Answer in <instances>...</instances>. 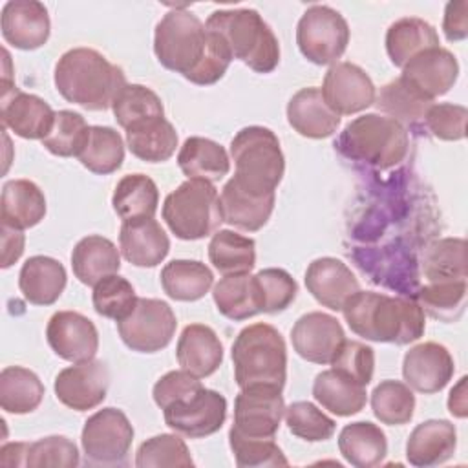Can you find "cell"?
Returning a JSON list of instances; mask_svg holds the SVG:
<instances>
[{
    "label": "cell",
    "instance_id": "obj_42",
    "mask_svg": "<svg viewBox=\"0 0 468 468\" xmlns=\"http://www.w3.org/2000/svg\"><path fill=\"white\" fill-rule=\"evenodd\" d=\"M79 161L84 168L99 176L115 172L124 161L122 137L110 126H90V135L79 154Z\"/></svg>",
    "mask_w": 468,
    "mask_h": 468
},
{
    "label": "cell",
    "instance_id": "obj_18",
    "mask_svg": "<svg viewBox=\"0 0 468 468\" xmlns=\"http://www.w3.org/2000/svg\"><path fill=\"white\" fill-rule=\"evenodd\" d=\"M455 364L450 351L437 342L413 346L402 360V377L406 384L419 393H437L453 377Z\"/></svg>",
    "mask_w": 468,
    "mask_h": 468
},
{
    "label": "cell",
    "instance_id": "obj_33",
    "mask_svg": "<svg viewBox=\"0 0 468 468\" xmlns=\"http://www.w3.org/2000/svg\"><path fill=\"white\" fill-rule=\"evenodd\" d=\"M212 298L218 311L234 322H241L263 313L256 276H250L249 272L223 276L214 285Z\"/></svg>",
    "mask_w": 468,
    "mask_h": 468
},
{
    "label": "cell",
    "instance_id": "obj_23",
    "mask_svg": "<svg viewBox=\"0 0 468 468\" xmlns=\"http://www.w3.org/2000/svg\"><path fill=\"white\" fill-rule=\"evenodd\" d=\"M119 250L135 267L159 265L168 250L170 239L154 218L122 221L119 230Z\"/></svg>",
    "mask_w": 468,
    "mask_h": 468
},
{
    "label": "cell",
    "instance_id": "obj_4",
    "mask_svg": "<svg viewBox=\"0 0 468 468\" xmlns=\"http://www.w3.org/2000/svg\"><path fill=\"white\" fill-rule=\"evenodd\" d=\"M205 27L223 38L232 58L241 60L256 73H271L280 64L278 38L256 9L214 11Z\"/></svg>",
    "mask_w": 468,
    "mask_h": 468
},
{
    "label": "cell",
    "instance_id": "obj_26",
    "mask_svg": "<svg viewBox=\"0 0 468 468\" xmlns=\"http://www.w3.org/2000/svg\"><path fill=\"white\" fill-rule=\"evenodd\" d=\"M287 121L294 132L309 139H325L340 126V115L327 106L320 88L314 86L302 88L291 97Z\"/></svg>",
    "mask_w": 468,
    "mask_h": 468
},
{
    "label": "cell",
    "instance_id": "obj_1",
    "mask_svg": "<svg viewBox=\"0 0 468 468\" xmlns=\"http://www.w3.org/2000/svg\"><path fill=\"white\" fill-rule=\"evenodd\" d=\"M349 329L371 342L406 346L424 335V311L415 300L356 291L342 307Z\"/></svg>",
    "mask_w": 468,
    "mask_h": 468
},
{
    "label": "cell",
    "instance_id": "obj_54",
    "mask_svg": "<svg viewBox=\"0 0 468 468\" xmlns=\"http://www.w3.org/2000/svg\"><path fill=\"white\" fill-rule=\"evenodd\" d=\"M261 296L263 313L274 314L285 311L296 298L298 285L283 269H263L254 274Z\"/></svg>",
    "mask_w": 468,
    "mask_h": 468
},
{
    "label": "cell",
    "instance_id": "obj_44",
    "mask_svg": "<svg viewBox=\"0 0 468 468\" xmlns=\"http://www.w3.org/2000/svg\"><path fill=\"white\" fill-rule=\"evenodd\" d=\"M424 276L428 282L466 280V241L461 238H442L424 252Z\"/></svg>",
    "mask_w": 468,
    "mask_h": 468
},
{
    "label": "cell",
    "instance_id": "obj_6",
    "mask_svg": "<svg viewBox=\"0 0 468 468\" xmlns=\"http://www.w3.org/2000/svg\"><path fill=\"white\" fill-rule=\"evenodd\" d=\"M232 179L256 196L274 194L285 172V157L276 133L265 126L241 128L230 141Z\"/></svg>",
    "mask_w": 468,
    "mask_h": 468
},
{
    "label": "cell",
    "instance_id": "obj_38",
    "mask_svg": "<svg viewBox=\"0 0 468 468\" xmlns=\"http://www.w3.org/2000/svg\"><path fill=\"white\" fill-rule=\"evenodd\" d=\"M112 205L122 221L154 218L159 205L157 185L144 174H128L117 183Z\"/></svg>",
    "mask_w": 468,
    "mask_h": 468
},
{
    "label": "cell",
    "instance_id": "obj_57",
    "mask_svg": "<svg viewBox=\"0 0 468 468\" xmlns=\"http://www.w3.org/2000/svg\"><path fill=\"white\" fill-rule=\"evenodd\" d=\"M442 31L450 42L464 40L468 37V2L466 0L446 4Z\"/></svg>",
    "mask_w": 468,
    "mask_h": 468
},
{
    "label": "cell",
    "instance_id": "obj_37",
    "mask_svg": "<svg viewBox=\"0 0 468 468\" xmlns=\"http://www.w3.org/2000/svg\"><path fill=\"white\" fill-rule=\"evenodd\" d=\"M212 283V271L197 260H172L161 271L163 291L177 302H196L203 298Z\"/></svg>",
    "mask_w": 468,
    "mask_h": 468
},
{
    "label": "cell",
    "instance_id": "obj_5",
    "mask_svg": "<svg viewBox=\"0 0 468 468\" xmlns=\"http://www.w3.org/2000/svg\"><path fill=\"white\" fill-rule=\"evenodd\" d=\"M408 146L406 128L378 113H366L353 119L335 143V148L344 157L380 170L404 161Z\"/></svg>",
    "mask_w": 468,
    "mask_h": 468
},
{
    "label": "cell",
    "instance_id": "obj_19",
    "mask_svg": "<svg viewBox=\"0 0 468 468\" xmlns=\"http://www.w3.org/2000/svg\"><path fill=\"white\" fill-rule=\"evenodd\" d=\"M55 113L38 95L20 91L16 86L2 88V122L22 139H44L53 128Z\"/></svg>",
    "mask_w": 468,
    "mask_h": 468
},
{
    "label": "cell",
    "instance_id": "obj_48",
    "mask_svg": "<svg viewBox=\"0 0 468 468\" xmlns=\"http://www.w3.org/2000/svg\"><path fill=\"white\" fill-rule=\"evenodd\" d=\"M137 468H161V466H194L188 446L177 433H161L144 441L135 453Z\"/></svg>",
    "mask_w": 468,
    "mask_h": 468
},
{
    "label": "cell",
    "instance_id": "obj_60",
    "mask_svg": "<svg viewBox=\"0 0 468 468\" xmlns=\"http://www.w3.org/2000/svg\"><path fill=\"white\" fill-rule=\"evenodd\" d=\"M29 442H7L0 450V463L4 466H26V453Z\"/></svg>",
    "mask_w": 468,
    "mask_h": 468
},
{
    "label": "cell",
    "instance_id": "obj_17",
    "mask_svg": "<svg viewBox=\"0 0 468 468\" xmlns=\"http://www.w3.org/2000/svg\"><path fill=\"white\" fill-rule=\"evenodd\" d=\"M344 340L346 333L340 322L322 311L300 316L291 329L294 351L313 364H331Z\"/></svg>",
    "mask_w": 468,
    "mask_h": 468
},
{
    "label": "cell",
    "instance_id": "obj_8",
    "mask_svg": "<svg viewBox=\"0 0 468 468\" xmlns=\"http://www.w3.org/2000/svg\"><path fill=\"white\" fill-rule=\"evenodd\" d=\"M208 49L205 24L188 9H172L157 22L154 53L161 66L188 79Z\"/></svg>",
    "mask_w": 468,
    "mask_h": 468
},
{
    "label": "cell",
    "instance_id": "obj_20",
    "mask_svg": "<svg viewBox=\"0 0 468 468\" xmlns=\"http://www.w3.org/2000/svg\"><path fill=\"white\" fill-rule=\"evenodd\" d=\"M2 37L16 49L31 51L42 48L51 31L49 15L37 0H11L2 7Z\"/></svg>",
    "mask_w": 468,
    "mask_h": 468
},
{
    "label": "cell",
    "instance_id": "obj_43",
    "mask_svg": "<svg viewBox=\"0 0 468 468\" xmlns=\"http://www.w3.org/2000/svg\"><path fill=\"white\" fill-rule=\"evenodd\" d=\"M420 309L439 322H457L466 307V280L428 282L417 294Z\"/></svg>",
    "mask_w": 468,
    "mask_h": 468
},
{
    "label": "cell",
    "instance_id": "obj_22",
    "mask_svg": "<svg viewBox=\"0 0 468 468\" xmlns=\"http://www.w3.org/2000/svg\"><path fill=\"white\" fill-rule=\"evenodd\" d=\"M305 287L313 298L331 311H342L349 296L360 291L356 276L338 258L324 256L309 263L305 271Z\"/></svg>",
    "mask_w": 468,
    "mask_h": 468
},
{
    "label": "cell",
    "instance_id": "obj_34",
    "mask_svg": "<svg viewBox=\"0 0 468 468\" xmlns=\"http://www.w3.org/2000/svg\"><path fill=\"white\" fill-rule=\"evenodd\" d=\"M124 132L128 150L146 163L168 161L177 148V132L165 117L141 121Z\"/></svg>",
    "mask_w": 468,
    "mask_h": 468
},
{
    "label": "cell",
    "instance_id": "obj_9",
    "mask_svg": "<svg viewBox=\"0 0 468 468\" xmlns=\"http://www.w3.org/2000/svg\"><path fill=\"white\" fill-rule=\"evenodd\" d=\"M296 44L300 53L316 66L335 64L349 44L346 18L329 5H311L298 20Z\"/></svg>",
    "mask_w": 468,
    "mask_h": 468
},
{
    "label": "cell",
    "instance_id": "obj_45",
    "mask_svg": "<svg viewBox=\"0 0 468 468\" xmlns=\"http://www.w3.org/2000/svg\"><path fill=\"white\" fill-rule=\"evenodd\" d=\"M373 415L388 426H402L413 419L415 395L400 380H382L371 393Z\"/></svg>",
    "mask_w": 468,
    "mask_h": 468
},
{
    "label": "cell",
    "instance_id": "obj_51",
    "mask_svg": "<svg viewBox=\"0 0 468 468\" xmlns=\"http://www.w3.org/2000/svg\"><path fill=\"white\" fill-rule=\"evenodd\" d=\"M229 444L239 468H263V466H287L280 446L274 439H250L229 431Z\"/></svg>",
    "mask_w": 468,
    "mask_h": 468
},
{
    "label": "cell",
    "instance_id": "obj_28",
    "mask_svg": "<svg viewBox=\"0 0 468 468\" xmlns=\"http://www.w3.org/2000/svg\"><path fill=\"white\" fill-rule=\"evenodd\" d=\"M66 269L51 256H31L18 274L22 296L33 305L55 303L66 287Z\"/></svg>",
    "mask_w": 468,
    "mask_h": 468
},
{
    "label": "cell",
    "instance_id": "obj_30",
    "mask_svg": "<svg viewBox=\"0 0 468 468\" xmlns=\"http://www.w3.org/2000/svg\"><path fill=\"white\" fill-rule=\"evenodd\" d=\"M46 216V197L40 186L29 179H11L2 188L0 219L13 229H31Z\"/></svg>",
    "mask_w": 468,
    "mask_h": 468
},
{
    "label": "cell",
    "instance_id": "obj_10",
    "mask_svg": "<svg viewBox=\"0 0 468 468\" xmlns=\"http://www.w3.org/2000/svg\"><path fill=\"white\" fill-rule=\"evenodd\" d=\"M133 441V426L124 411L102 408L84 422L80 442L86 464L119 466L126 463Z\"/></svg>",
    "mask_w": 468,
    "mask_h": 468
},
{
    "label": "cell",
    "instance_id": "obj_2",
    "mask_svg": "<svg viewBox=\"0 0 468 468\" xmlns=\"http://www.w3.org/2000/svg\"><path fill=\"white\" fill-rule=\"evenodd\" d=\"M53 80L68 102L91 112L112 108L126 86L124 71L91 48L68 49L55 64Z\"/></svg>",
    "mask_w": 468,
    "mask_h": 468
},
{
    "label": "cell",
    "instance_id": "obj_24",
    "mask_svg": "<svg viewBox=\"0 0 468 468\" xmlns=\"http://www.w3.org/2000/svg\"><path fill=\"white\" fill-rule=\"evenodd\" d=\"M457 448V430L450 420L430 419L413 428L406 442V459L419 468L446 463Z\"/></svg>",
    "mask_w": 468,
    "mask_h": 468
},
{
    "label": "cell",
    "instance_id": "obj_39",
    "mask_svg": "<svg viewBox=\"0 0 468 468\" xmlns=\"http://www.w3.org/2000/svg\"><path fill=\"white\" fill-rule=\"evenodd\" d=\"M44 399V384L27 367L7 366L0 373V406L7 413L35 411Z\"/></svg>",
    "mask_w": 468,
    "mask_h": 468
},
{
    "label": "cell",
    "instance_id": "obj_3",
    "mask_svg": "<svg viewBox=\"0 0 468 468\" xmlns=\"http://www.w3.org/2000/svg\"><path fill=\"white\" fill-rule=\"evenodd\" d=\"M234 380L239 389L267 386L283 389L287 378V347L282 333L263 322L243 327L232 344Z\"/></svg>",
    "mask_w": 468,
    "mask_h": 468
},
{
    "label": "cell",
    "instance_id": "obj_32",
    "mask_svg": "<svg viewBox=\"0 0 468 468\" xmlns=\"http://www.w3.org/2000/svg\"><path fill=\"white\" fill-rule=\"evenodd\" d=\"M437 46L439 35L435 27L417 16L399 18L386 31L388 57L400 69L419 53Z\"/></svg>",
    "mask_w": 468,
    "mask_h": 468
},
{
    "label": "cell",
    "instance_id": "obj_47",
    "mask_svg": "<svg viewBox=\"0 0 468 468\" xmlns=\"http://www.w3.org/2000/svg\"><path fill=\"white\" fill-rule=\"evenodd\" d=\"M90 135L86 119L73 110H60L55 113V122L42 146L57 157H79Z\"/></svg>",
    "mask_w": 468,
    "mask_h": 468
},
{
    "label": "cell",
    "instance_id": "obj_14",
    "mask_svg": "<svg viewBox=\"0 0 468 468\" xmlns=\"http://www.w3.org/2000/svg\"><path fill=\"white\" fill-rule=\"evenodd\" d=\"M324 101L336 115H353L375 104L377 90L369 75L353 62L329 66L320 88Z\"/></svg>",
    "mask_w": 468,
    "mask_h": 468
},
{
    "label": "cell",
    "instance_id": "obj_59",
    "mask_svg": "<svg viewBox=\"0 0 468 468\" xmlns=\"http://www.w3.org/2000/svg\"><path fill=\"white\" fill-rule=\"evenodd\" d=\"M466 377H461V380L452 388L450 397H448V410L452 415L464 419L468 410H466Z\"/></svg>",
    "mask_w": 468,
    "mask_h": 468
},
{
    "label": "cell",
    "instance_id": "obj_53",
    "mask_svg": "<svg viewBox=\"0 0 468 468\" xmlns=\"http://www.w3.org/2000/svg\"><path fill=\"white\" fill-rule=\"evenodd\" d=\"M331 369H335L342 377L366 388L373 378L375 353L364 342L344 340L335 358L331 360Z\"/></svg>",
    "mask_w": 468,
    "mask_h": 468
},
{
    "label": "cell",
    "instance_id": "obj_41",
    "mask_svg": "<svg viewBox=\"0 0 468 468\" xmlns=\"http://www.w3.org/2000/svg\"><path fill=\"white\" fill-rule=\"evenodd\" d=\"M208 260L223 276L250 272L256 265V243L229 229L216 230L208 243Z\"/></svg>",
    "mask_w": 468,
    "mask_h": 468
},
{
    "label": "cell",
    "instance_id": "obj_40",
    "mask_svg": "<svg viewBox=\"0 0 468 468\" xmlns=\"http://www.w3.org/2000/svg\"><path fill=\"white\" fill-rule=\"evenodd\" d=\"M375 104L382 113H386V117L397 121L406 128L422 122L433 101L426 99L411 84L399 77L380 88Z\"/></svg>",
    "mask_w": 468,
    "mask_h": 468
},
{
    "label": "cell",
    "instance_id": "obj_11",
    "mask_svg": "<svg viewBox=\"0 0 468 468\" xmlns=\"http://www.w3.org/2000/svg\"><path fill=\"white\" fill-rule=\"evenodd\" d=\"M177 320L172 307L157 298H137L133 311L117 322L121 340L137 353L165 349L176 333Z\"/></svg>",
    "mask_w": 468,
    "mask_h": 468
},
{
    "label": "cell",
    "instance_id": "obj_36",
    "mask_svg": "<svg viewBox=\"0 0 468 468\" xmlns=\"http://www.w3.org/2000/svg\"><path fill=\"white\" fill-rule=\"evenodd\" d=\"M314 400L336 417H351L366 406L367 393L364 386L342 377L335 369H325L313 382Z\"/></svg>",
    "mask_w": 468,
    "mask_h": 468
},
{
    "label": "cell",
    "instance_id": "obj_56",
    "mask_svg": "<svg viewBox=\"0 0 468 468\" xmlns=\"http://www.w3.org/2000/svg\"><path fill=\"white\" fill-rule=\"evenodd\" d=\"M203 388L205 386L201 384V380L197 377H194L188 371L181 369V371H168L166 375H163L154 384L152 395H154V402L161 410H165L172 402L186 399V397L197 393Z\"/></svg>",
    "mask_w": 468,
    "mask_h": 468
},
{
    "label": "cell",
    "instance_id": "obj_7",
    "mask_svg": "<svg viewBox=\"0 0 468 468\" xmlns=\"http://www.w3.org/2000/svg\"><path fill=\"white\" fill-rule=\"evenodd\" d=\"M161 214L170 232L185 241L214 234L223 221L218 190L203 179L183 181L165 197Z\"/></svg>",
    "mask_w": 468,
    "mask_h": 468
},
{
    "label": "cell",
    "instance_id": "obj_52",
    "mask_svg": "<svg viewBox=\"0 0 468 468\" xmlns=\"http://www.w3.org/2000/svg\"><path fill=\"white\" fill-rule=\"evenodd\" d=\"M79 464V450L75 442L64 435L42 437L27 444L26 466L29 468H75Z\"/></svg>",
    "mask_w": 468,
    "mask_h": 468
},
{
    "label": "cell",
    "instance_id": "obj_55",
    "mask_svg": "<svg viewBox=\"0 0 468 468\" xmlns=\"http://www.w3.org/2000/svg\"><path fill=\"white\" fill-rule=\"evenodd\" d=\"M468 110L461 104H431L424 115L426 130L441 141H461L466 135Z\"/></svg>",
    "mask_w": 468,
    "mask_h": 468
},
{
    "label": "cell",
    "instance_id": "obj_50",
    "mask_svg": "<svg viewBox=\"0 0 468 468\" xmlns=\"http://www.w3.org/2000/svg\"><path fill=\"white\" fill-rule=\"evenodd\" d=\"M285 422L292 435L307 442H322L335 435L336 422L313 402L298 400L285 408Z\"/></svg>",
    "mask_w": 468,
    "mask_h": 468
},
{
    "label": "cell",
    "instance_id": "obj_21",
    "mask_svg": "<svg viewBox=\"0 0 468 468\" xmlns=\"http://www.w3.org/2000/svg\"><path fill=\"white\" fill-rule=\"evenodd\" d=\"M400 77L426 99L433 101L453 88L459 77V62L452 51L437 46L413 57L402 68Z\"/></svg>",
    "mask_w": 468,
    "mask_h": 468
},
{
    "label": "cell",
    "instance_id": "obj_35",
    "mask_svg": "<svg viewBox=\"0 0 468 468\" xmlns=\"http://www.w3.org/2000/svg\"><path fill=\"white\" fill-rule=\"evenodd\" d=\"M338 450L342 457L356 468H373L380 464L388 453L386 433L369 420L351 422L338 435Z\"/></svg>",
    "mask_w": 468,
    "mask_h": 468
},
{
    "label": "cell",
    "instance_id": "obj_13",
    "mask_svg": "<svg viewBox=\"0 0 468 468\" xmlns=\"http://www.w3.org/2000/svg\"><path fill=\"white\" fill-rule=\"evenodd\" d=\"M170 430L190 439L208 437L223 426L227 419V400L219 391L203 388L197 393L172 402L163 410Z\"/></svg>",
    "mask_w": 468,
    "mask_h": 468
},
{
    "label": "cell",
    "instance_id": "obj_58",
    "mask_svg": "<svg viewBox=\"0 0 468 468\" xmlns=\"http://www.w3.org/2000/svg\"><path fill=\"white\" fill-rule=\"evenodd\" d=\"M24 241L20 229L2 225V269L11 267L22 256Z\"/></svg>",
    "mask_w": 468,
    "mask_h": 468
},
{
    "label": "cell",
    "instance_id": "obj_15",
    "mask_svg": "<svg viewBox=\"0 0 468 468\" xmlns=\"http://www.w3.org/2000/svg\"><path fill=\"white\" fill-rule=\"evenodd\" d=\"M108 386L110 371L101 360H88L64 367L58 371L53 384L57 399L75 411L97 408L106 399Z\"/></svg>",
    "mask_w": 468,
    "mask_h": 468
},
{
    "label": "cell",
    "instance_id": "obj_31",
    "mask_svg": "<svg viewBox=\"0 0 468 468\" xmlns=\"http://www.w3.org/2000/svg\"><path fill=\"white\" fill-rule=\"evenodd\" d=\"M177 165L188 179L216 183L230 172L227 150L207 137H188L177 154Z\"/></svg>",
    "mask_w": 468,
    "mask_h": 468
},
{
    "label": "cell",
    "instance_id": "obj_25",
    "mask_svg": "<svg viewBox=\"0 0 468 468\" xmlns=\"http://www.w3.org/2000/svg\"><path fill=\"white\" fill-rule=\"evenodd\" d=\"M176 356L181 369L197 378L210 377L223 362V344L216 331L205 324H190L183 329Z\"/></svg>",
    "mask_w": 468,
    "mask_h": 468
},
{
    "label": "cell",
    "instance_id": "obj_12",
    "mask_svg": "<svg viewBox=\"0 0 468 468\" xmlns=\"http://www.w3.org/2000/svg\"><path fill=\"white\" fill-rule=\"evenodd\" d=\"M285 402L282 391L267 386L243 388L234 400V422L230 431L250 439H274Z\"/></svg>",
    "mask_w": 468,
    "mask_h": 468
},
{
    "label": "cell",
    "instance_id": "obj_49",
    "mask_svg": "<svg viewBox=\"0 0 468 468\" xmlns=\"http://www.w3.org/2000/svg\"><path fill=\"white\" fill-rule=\"evenodd\" d=\"M91 300L97 314L119 322L133 311L137 303V294L133 285L126 278L112 274L93 285Z\"/></svg>",
    "mask_w": 468,
    "mask_h": 468
},
{
    "label": "cell",
    "instance_id": "obj_46",
    "mask_svg": "<svg viewBox=\"0 0 468 468\" xmlns=\"http://www.w3.org/2000/svg\"><path fill=\"white\" fill-rule=\"evenodd\" d=\"M112 110L117 124L124 130L152 117H165L159 95L143 84H126L113 101Z\"/></svg>",
    "mask_w": 468,
    "mask_h": 468
},
{
    "label": "cell",
    "instance_id": "obj_27",
    "mask_svg": "<svg viewBox=\"0 0 468 468\" xmlns=\"http://www.w3.org/2000/svg\"><path fill=\"white\" fill-rule=\"evenodd\" d=\"M219 205L225 223L245 232H256L267 225L274 210V194H250L230 177L221 188Z\"/></svg>",
    "mask_w": 468,
    "mask_h": 468
},
{
    "label": "cell",
    "instance_id": "obj_16",
    "mask_svg": "<svg viewBox=\"0 0 468 468\" xmlns=\"http://www.w3.org/2000/svg\"><path fill=\"white\" fill-rule=\"evenodd\" d=\"M46 338L57 356L73 364L93 360L99 349L95 324L77 311H57L48 322Z\"/></svg>",
    "mask_w": 468,
    "mask_h": 468
},
{
    "label": "cell",
    "instance_id": "obj_29",
    "mask_svg": "<svg viewBox=\"0 0 468 468\" xmlns=\"http://www.w3.org/2000/svg\"><path fill=\"white\" fill-rule=\"evenodd\" d=\"M71 269L80 283L93 287L102 278L119 272V249L112 239L99 234H90L79 239V243L73 247Z\"/></svg>",
    "mask_w": 468,
    "mask_h": 468
}]
</instances>
